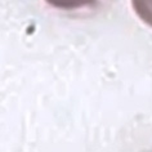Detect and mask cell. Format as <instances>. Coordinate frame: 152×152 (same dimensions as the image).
Listing matches in <instances>:
<instances>
[{"mask_svg": "<svg viewBox=\"0 0 152 152\" xmlns=\"http://www.w3.org/2000/svg\"><path fill=\"white\" fill-rule=\"evenodd\" d=\"M132 5L140 20L152 27V0H132Z\"/></svg>", "mask_w": 152, "mask_h": 152, "instance_id": "obj_1", "label": "cell"}, {"mask_svg": "<svg viewBox=\"0 0 152 152\" xmlns=\"http://www.w3.org/2000/svg\"><path fill=\"white\" fill-rule=\"evenodd\" d=\"M49 5L54 7L58 9L71 10V9H79L83 7L92 5L96 0H45Z\"/></svg>", "mask_w": 152, "mask_h": 152, "instance_id": "obj_2", "label": "cell"}]
</instances>
